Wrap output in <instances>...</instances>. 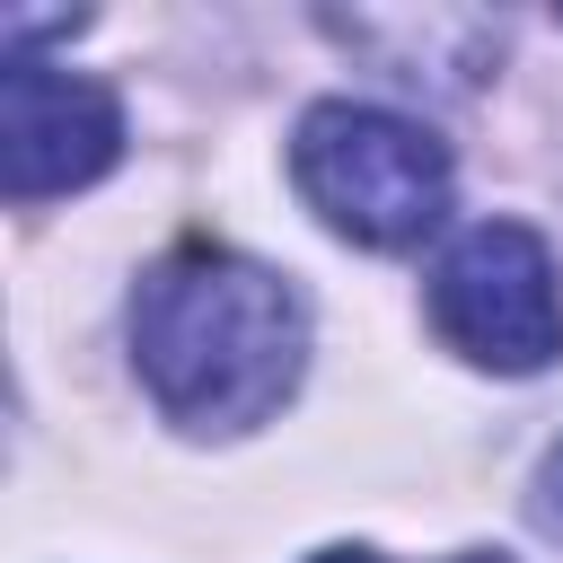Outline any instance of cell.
I'll return each mask as SVG.
<instances>
[{
  "instance_id": "obj_7",
  "label": "cell",
  "mask_w": 563,
  "mask_h": 563,
  "mask_svg": "<svg viewBox=\"0 0 563 563\" xmlns=\"http://www.w3.org/2000/svg\"><path fill=\"white\" fill-rule=\"evenodd\" d=\"M457 563H501V554H457Z\"/></svg>"
},
{
  "instance_id": "obj_3",
  "label": "cell",
  "mask_w": 563,
  "mask_h": 563,
  "mask_svg": "<svg viewBox=\"0 0 563 563\" xmlns=\"http://www.w3.org/2000/svg\"><path fill=\"white\" fill-rule=\"evenodd\" d=\"M431 325L484 369H545L563 352V282L537 229L475 220L431 273Z\"/></svg>"
},
{
  "instance_id": "obj_6",
  "label": "cell",
  "mask_w": 563,
  "mask_h": 563,
  "mask_svg": "<svg viewBox=\"0 0 563 563\" xmlns=\"http://www.w3.org/2000/svg\"><path fill=\"white\" fill-rule=\"evenodd\" d=\"M308 563H378V554H361V545H334V554H308Z\"/></svg>"
},
{
  "instance_id": "obj_2",
  "label": "cell",
  "mask_w": 563,
  "mask_h": 563,
  "mask_svg": "<svg viewBox=\"0 0 563 563\" xmlns=\"http://www.w3.org/2000/svg\"><path fill=\"white\" fill-rule=\"evenodd\" d=\"M290 176L325 211V229H343L361 246H413L449 211V150L422 123H405L387 106H352V97H325L299 114Z\"/></svg>"
},
{
  "instance_id": "obj_4",
  "label": "cell",
  "mask_w": 563,
  "mask_h": 563,
  "mask_svg": "<svg viewBox=\"0 0 563 563\" xmlns=\"http://www.w3.org/2000/svg\"><path fill=\"white\" fill-rule=\"evenodd\" d=\"M114 150H123V114L97 79L53 70L35 53H9V79H0V185H9V202L70 194V185L106 176Z\"/></svg>"
},
{
  "instance_id": "obj_1",
  "label": "cell",
  "mask_w": 563,
  "mask_h": 563,
  "mask_svg": "<svg viewBox=\"0 0 563 563\" xmlns=\"http://www.w3.org/2000/svg\"><path fill=\"white\" fill-rule=\"evenodd\" d=\"M299 290L229 246H176L132 299V361L167 422L246 431L299 387Z\"/></svg>"
},
{
  "instance_id": "obj_5",
  "label": "cell",
  "mask_w": 563,
  "mask_h": 563,
  "mask_svg": "<svg viewBox=\"0 0 563 563\" xmlns=\"http://www.w3.org/2000/svg\"><path fill=\"white\" fill-rule=\"evenodd\" d=\"M537 510L563 528V449H554V457H545V475H537Z\"/></svg>"
}]
</instances>
